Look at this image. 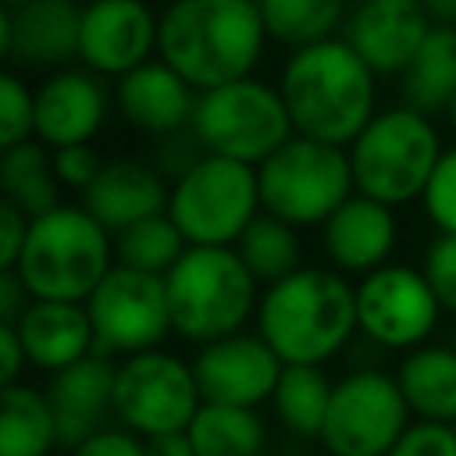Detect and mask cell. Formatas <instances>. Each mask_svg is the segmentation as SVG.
<instances>
[{
    "label": "cell",
    "mask_w": 456,
    "mask_h": 456,
    "mask_svg": "<svg viewBox=\"0 0 456 456\" xmlns=\"http://www.w3.org/2000/svg\"><path fill=\"white\" fill-rule=\"evenodd\" d=\"M267 46L256 0H167L157 25V57L196 93L253 78Z\"/></svg>",
    "instance_id": "obj_1"
},
{
    "label": "cell",
    "mask_w": 456,
    "mask_h": 456,
    "mask_svg": "<svg viewBox=\"0 0 456 456\" xmlns=\"http://www.w3.org/2000/svg\"><path fill=\"white\" fill-rule=\"evenodd\" d=\"M278 93L296 135L338 150H349L378 114V75L342 36L289 53L278 75Z\"/></svg>",
    "instance_id": "obj_2"
},
{
    "label": "cell",
    "mask_w": 456,
    "mask_h": 456,
    "mask_svg": "<svg viewBox=\"0 0 456 456\" xmlns=\"http://www.w3.org/2000/svg\"><path fill=\"white\" fill-rule=\"evenodd\" d=\"M356 331V285L335 267H299L260 292L256 335L285 367H321L338 356Z\"/></svg>",
    "instance_id": "obj_3"
},
{
    "label": "cell",
    "mask_w": 456,
    "mask_h": 456,
    "mask_svg": "<svg viewBox=\"0 0 456 456\" xmlns=\"http://www.w3.org/2000/svg\"><path fill=\"white\" fill-rule=\"evenodd\" d=\"M114 264V235L82 203H61L32 217L25 249L11 271L32 299L89 303Z\"/></svg>",
    "instance_id": "obj_4"
},
{
    "label": "cell",
    "mask_w": 456,
    "mask_h": 456,
    "mask_svg": "<svg viewBox=\"0 0 456 456\" xmlns=\"http://www.w3.org/2000/svg\"><path fill=\"white\" fill-rule=\"evenodd\" d=\"M164 285L175 335L196 346L239 335L260 306V281L235 246H189Z\"/></svg>",
    "instance_id": "obj_5"
},
{
    "label": "cell",
    "mask_w": 456,
    "mask_h": 456,
    "mask_svg": "<svg viewBox=\"0 0 456 456\" xmlns=\"http://www.w3.org/2000/svg\"><path fill=\"white\" fill-rule=\"evenodd\" d=\"M346 153L356 192L395 210L424 196L445 150L431 118L395 103L378 110Z\"/></svg>",
    "instance_id": "obj_6"
},
{
    "label": "cell",
    "mask_w": 456,
    "mask_h": 456,
    "mask_svg": "<svg viewBox=\"0 0 456 456\" xmlns=\"http://www.w3.org/2000/svg\"><path fill=\"white\" fill-rule=\"evenodd\" d=\"M256 185L260 210L292 228L324 224L356 192L349 153L303 135H292L256 167Z\"/></svg>",
    "instance_id": "obj_7"
},
{
    "label": "cell",
    "mask_w": 456,
    "mask_h": 456,
    "mask_svg": "<svg viewBox=\"0 0 456 456\" xmlns=\"http://www.w3.org/2000/svg\"><path fill=\"white\" fill-rule=\"evenodd\" d=\"M207 153L260 167L274 150H281L296 128L285 110L278 86L264 78H239L221 89L196 96L192 125Z\"/></svg>",
    "instance_id": "obj_8"
},
{
    "label": "cell",
    "mask_w": 456,
    "mask_h": 456,
    "mask_svg": "<svg viewBox=\"0 0 456 456\" xmlns=\"http://www.w3.org/2000/svg\"><path fill=\"white\" fill-rule=\"evenodd\" d=\"M256 214V167L214 153L178 178L167 200V217L189 246H235Z\"/></svg>",
    "instance_id": "obj_9"
},
{
    "label": "cell",
    "mask_w": 456,
    "mask_h": 456,
    "mask_svg": "<svg viewBox=\"0 0 456 456\" xmlns=\"http://www.w3.org/2000/svg\"><path fill=\"white\" fill-rule=\"evenodd\" d=\"M203 395L192 374V360L167 349H150L125 356L114 381V420L118 428L153 442L167 435H185L200 413Z\"/></svg>",
    "instance_id": "obj_10"
},
{
    "label": "cell",
    "mask_w": 456,
    "mask_h": 456,
    "mask_svg": "<svg viewBox=\"0 0 456 456\" xmlns=\"http://www.w3.org/2000/svg\"><path fill=\"white\" fill-rule=\"evenodd\" d=\"M410 424L413 413L395 374L381 367H356L335 381L317 442L328 456H388Z\"/></svg>",
    "instance_id": "obj_11"
},
{
    "label": "cell",
    "mask_w": 456,
    "mask_h": 456,
    "mask_svg": "<svg viewBox=\"0 0 456 456\" xmlns=\"http://www.w3.org/2000/svg\"><path fill=\"white\" fill-rule=\"evenodd\" d=\"M86 310L96 331L100 356L150 353V349H160L167 331H175L164 278L125 267V264H114L107 271V278L89 296Z\"/></svg>",
    "instance_id": "obj_12"
},
{
    "label": "cell",
    "mask_w": 456,
    "mask_h": 456,
    "mask_svg": "<svg viewBox=\"0 0 456 456\" xmlns=\"http://www.w3.org/2000/svg\"><path fill=\"white\" fill-rule=\"evenodd\" d=\"M438 317L442 306L420 267L385 264L356 281V328L381 349L413 353L428 346Z\"/></svg>",
    "instance_id": "obj_13"
},
{
    "label": "cell",
    "mask_w": 456,
    "mask_h": 456,
    "mask_svg": "<svg viewBox=\"0 0 456 456\" xmlns=\"http://www.w3.org/2000/svg\"><path fill=\"white\" fill-rule=\"evenodd\" d=\"M281 370L285 363L256 331H239V335L207 342L192 356L200 395L203 403H217V406L256 410L260 403H271L281 381Z\"/></svg>",
    "instance_id": "obj_14"
},
{
    "label": "cell",
    "mask_w": 456,
    "mask_h": 456,
    "mask_svg": "<svg viewBox=\"0 0 456 456\" xmlns=\"http://www.w3.org/2000/svg\"><path fill=\"white\" fill-rule=\"evenodd\" d=\"M160 14L146 0H93L82 4L78 61L100 78H121L157 53Z\"/></svg>",
    "instance_id": "obj_15"
},
{
    "label": "cell",
    "mask_w": 456,
    "mask_h": 456,
    "mask_svg": "<svg viewBox=\"0 0 456 456\" xmlns=\"http://www.w3.org/2000/svg\"><path fill=\"white\" fill-rule=\"evenodd\" d=\"M82 0H32L21 7H0V53L25 71H61L78 61Z\"/></svg>",
    "instance_id": "obj_16"
},
{
    "label": "cell",
    "mask_w": 456,
    "mask_h": 456,
    "mask_svg": "<svg viewBox=\"0 0 456 456\" xmlns=\"http://www.w3.org/2000/svg\"><path fill=\"white\" fill-rule=\"evenodd\" d=\"M431 28L420 0H360L346 14L342 39L374 75H403Z\"/></svg>",
    "instance_id": "obj_17"
},
{
    "label": "cell",
    "mask_w": 456,
    "mask_h": 456,
    "mask_svg": "<svg viewBox=\"0 0 456 456\" xmlns=\"http://www.w3.org/2000/svg\"><path fill=\"white\" fill-rule=\"evenodd\" d=\"M36 93V139L50 150L93 142L110 114V89L89 68H61L43 75Z\"/></svg>",
    "instance_id": "obj_18"
},
{
    "label": "cell",
    "mask_w": 456,
    "mask_h": 456,
    "mask_svg": "<svg viewBox=\"0 0 456 456\" xmlns=\"http://www.w3.org/2000/svg\"><path fill=\"white\" fill-rule=\"evenodd\" d=\"M171 182L150 164V157H110L96 182L82 192V207L110 232H125L146 217L167 214Z\"/></svg>",
    "instance_id": "obj_19"
},
{
    "label": "cell",
    "mask_w": 456,
    "mask_h": 456,
    "mask_svg": "<svg viewBox=\"0 0 456 456\" xmlns=\"http://www.w3.org/2000/svg\"><path fill=\"white\" fill-rule=\"evenodd\" d=\"M399 239L395 210L353 192L324 224L321 249L338 274H370L388 264Z\"/></svg>",
    "instance_id": "obj_20"
},
{
    "label": "cell",
    "mask_w": 456,
    "mask_h": 456,
    "mask_svg": "<svg viewBox=\"0 0 456 456\" xmlns=\"http://www.w3.org/2000/svg\"><path fill=\"white\" fill-rule=\"evenodd\" d=\"M196 96L200 93L178 71H171L160 57L146 61L142 68H135L114 82V107H118L121 121L153 139L189 128Z\"/></svg>",
    "instance_id": "obj_21"
},
{
    "label": "cell",
    "mask_w": 456,
    "mask_h": 456,
    "mask_svg": "<svg viewBox=\"0 0 456 456\" xmlns=\"http://www.w3.org/2000/svg\"><path fill=\"white\" fill-rule=\"evenodd\" d=\"M114 381H118V363L100 353L50 378L46 395L57 417V442L64 449H75L96 431L110 428L107 420L114 417Z\"/></svg>",
    "instance_id": "obj_22"
},
{
    "label": "cell",
    "mask_w": 456,
    "mask_h": 456,
    "mask_svg": "<svg viewBox=\"0 0 456 456\" xmlns=\"http://www.w3.org/2000/svg\"><path fill=\"white\" fill-rule=\"evenodd\" d=\"M25 346L32 367L61 374L96 353V331L86 303H46L32 299L18 324H11Z\"/></svg>",
    "instance_id": "obj_23"
},
{
    "label": "cell",
    "mask_w": 456,
    "mask_h": 456,
    "mask_svg": "<svg viewBox=\"0 0 456 456\" xmlns=\"http://www.w3.org/2000/svg\"><path fill=\"white\" fill-rule=\"evenodd\" d=\"M395 381L417 420L456 424V346H420L399 360Z\"/></svg>",
    "instance_id": "obj_24"
},
{
    "label": "cell",
    "mask_w": 456,
    "mask_h": 456,
    "mask_svg": "<svg viewBox=\"0 0 456 456\" xmlns=\"http://www.w3.org/2000/svg\"><path fill=\"white\" fill-rule=\"evenodd\" d=\"M399 96L410 110L424 118L449 114L456 96V25H435L410 61V68L399 75Z\"/></svg>",
    "instance_id": "obj_25"
},
{
    "label": "cell",
    "mask_w": 456,
    "mask_h": 456,
    "mask_svg": "<svg viewBox=\"0 0 456 456\" xmlns=\"http://www.w3.org/2000/svg\"><path fill=\"white\" fill-rule=\"evenodd\" d=\"M57 445V417L46 388L7 385L0 392V456H50Z\"/></svg>",
    "instance_id": "obj_26"
},
{
    "label": "cell",
    "mask_w": 456,
    "mask_h": 456,
    "mask_svg": "<svg viewBox=\"0 0 456 456\" xmlns=\"http://www.w3.org/2000/svg\"><path fill=\"white\" fill-rule=\"evenodd\" d=\"M0 192L7 203L25 210L28 217H43L53 207H61V178L53 167V150L39 139H28L21 146H11L0 153Z\"/></svg>",
    "instance_id": "obj_27"
},
{
    "label": "cell",
    "mask_w": 456,
    "mask_h": 456,
    "mask_svg": "<svg viewBox=\"0 0 456 456\" xmlns=\"http://www.w3.org/2000/svg\"><path fill=\"white\" fill-rule=\"evenodd\" d=\"M271 43L296 50L335 39L346 25V0H256Z\"/></svg>",
    "instance_id": "obj_28"
},
{
    "label": "cell",
    "mask_w": 456,
    "mask_h": 456,
    "mask_svg": "<svg viewBox=\"0 0 456 456\" xmlns=\"http://www.w3.org/2000/svg\"><path fill=\"white\" fill-rule=\"evenodd\" d=\"M196 456H264L267 428L256 410L203 403L185 431Z\"/></svg>",
    "instance_id": "obj_29"
},
{
    "label": "cell",
    "mask_w": 456,
    "mask_h": 456,
    "mask_svg": "<svg viewBox=\"0 0 456 456\" xmlns=\"http://www.w3.org/2000/svg\"><path fill=\"white\" fill-rule=\"evenodd\" d=\"M235 253L242 256V264L249 267V274L267 289L285 281L289 274H296L303 264V239L299 228L271 217V214H256L253 224L242 232V239L235 242Z\"/></svg>",
    "instance_id": "obj_30"
},
{
    "label": "cell",
    "mask_w": 456,
    "mask_h": 456,
    "mask_svg": "<svg viewBox=\"0 0 456 456\" xmlns=\"http://www.w3.org/2000/svg\"><path fill=\"white\" fill-rule=\"evenodd\" d=\"M331 388H335V381H328V374L321 367L289 363L271 395L278 424L296 438H321V428H324V417L331 406Z\"/></svg>",
    "instance_id": "obj_31"
},
{
    "label": "cell",
    "mask_w": 456,
    "mask_h": 456,
    "mask_svg": "<svg viewBox=\"0 0 456 456\" xmlns=\"http://www.w3.org/2000/svg\"><path fill=\"white\" fill-rule=\"evenodd\" d=\"M185 249H189V242L182 239V232L175 228V221L167 214L146 217V221L114 235V260L118 264L146 271V274H160V278L182 260Z\"/></svg>",
    "instance_id": "obj_32"
},
{
    "label": "cell",
    "mask_w": 456,
    "mask_h": 456,
    "mask_svg": "<svg viewBox=\"0 0 456 456\" xmlns=\"http://www.w3.org/2000/svg\"><path fill=\"white\" fill-rule=\"evenodd\" d=\"M36 139V93L18 71L0 75V150Z\"/></svg>",
    "instance_id": "obj_33"
},
{
    "label": "cell",
    "mask_w": 456,
    "mask_h": 456,
    "mask_svg": "<svg viewBox=\"0 0 456 456\" xmlns=\"http://www.w3.org/2000/svg\"><path fill=\"white\" fill-rule=\"evenodd\" d=\"M420 207L428 221L438 228V235H456V146H449L420 196Z\"/></svg>",
    "instance_id": "obj_34"
},
{
    "label": "cell",
    "mask_w": 456,
    "mask_h": 456,
    "mask_svg": "<svg viewBox=\"0 0 456 456\" xmlns=\"http://www.w3.org/2000/svg\"><path fill=\"white\" fill-rule=\"evenodd\" d=\"M420 274L428 278L442 314H456V235H435L424 246Z\"/></svg>",
    "instance_id": "obj_35"
},
{
    "label": "cell",
    "mask_w": 456,
    "mask_h": 456,
    "mask_svg": "<svg viewBox=\"0 0 456 456\" xmlns=\"http://www.w3.org/2000/svg\"><path fill=\"white\" fill-rule=\"evenodd\" d=\"M207 157L203 142L196 139L192 128H182V132H171L164 139H153V150H150V164L175 185L178 178H185L200 160Z\"/></svg>",
    "instance_id": "obj_36"
},
{
    "label": "cell",
    "mask_w": 456,
    "mask_h": 456,
    "mask_svg": "<svg viewBox=\"0 0 456 456\" xmlns=\"http://www.w3.org/2000/svg\"><path fill=\"white\" fill-rule=\"evenodd\" d=\"M388 456H456V424L413 420Z\"/></svg>",
    "instance_id": "obj_37"
},
{
    "label": "cell",
    "mask_w": 456,
    "mask_h": 456,
    "mask_svg": "<svg viewBox=\"0 0 456 456\" xmlns=\"http://www.w3.org/2000/svg\"><path fill=\"white\" fill-rule=\"evenodd\" d=\"M53 167H57L61 185L82 196V192L96 182V175H100V167H103V157L96 153L93 142L64 146V150H53Z\"/></svg>",
    "instance_id": "obj_38"
},
{
    "label": "cell",
    "mask_w": 456,
    "mask_h": 456,
    "mask_svg": "<svg viewBox=\"0 0 456 456\" xmlns=\"http://www.w3.org/2000/svg\"><path fill=\"white\" fill-rule=\"evenodd\" d=\"M71 456H150L146 438L125 431V428H103L82 445L71 449Z\"/></svg>",
    "instance_id": "obj_39"
},
{
    "label": "cell",
    "mask_w": 456,
    "mask_h": 456,
    "mask_svg": "<svg viewBox=\"0 0 456 456\" xmlns=\"http://www.w3.org/2000/svg\"><path fill=\"white\" fill-rule=\"evenodd\" d=\"M28 224H32V217L25 210L0 200V271H11L18 264L25 239H28Z\"/></svg>",
    "instance_id": "obj_40"
},
{
    "label": "cell",
    "mask_w": 456,
    "mask_h": 456,
    "mask_svg": "<svg viewBox=\"0 0 456 456\" xmlns=\"http://www.w3.org/2000/svg\"><path fill=\"white\" fill-rule=\"evenodd\" d=\"M28 367V356H25V346L18 338V331L11 324H0V385H18L21 370Z\"/></svg>",
    "instance_id": "obj_41"
},
{
    "label": "cell",
    "mask_w": 456,
    "mask_h": 456,
    "mask_svg": "<svg viewBox=\"0 0 456 456\" xmlns=\"http://www.w3.org/2000/svg\"><path fill=\"white\" fill-rule=\"evenodd\" d=\"M32 306V296L18 281L14 271H0V324H18L21 314Z\"/></svg>",
    "instance_id": "obj_42"
},
{
    "label": "cell",
    "mask_w": 456,
    "mask_h": 456,
    "mask_svg": "<svg viewBox=\"0 0 456 456\" xmlns=\"http://www.w3.org/2000/svg\"><path fill=\"white\" fill-rule=\"evenodd\" d=\"M146 445H150V456H196L185 435H167V438H153V442H146Z\"/></svg>",
    "instance_id": "obj_43"
},
{
    "label": "cell",
    "mask_w": 456,
    "mask_h": 456,
    "mask_svg": "<svg viewBox=\"0 0 456 456\" xmlns=\"http://www.w3.org/2000/svg\"><path fill=\"white\" fill-rule=\"evenodd\" d=\"M431 25H456V0H420Z\"/></svg>",
    "instance_id": "obj_44"
},
{
    "label": "cell",
    "mask_w": 456,
    "mask_h": 456,
    "mask_svg": "<svg viewBox=\"0 0 456 456\" xmlns=\"http://www.w3.org/2000/svg\"><path fill=\"white\" fill-rule=\"evenodd\" d=\"M445 118H449V125H452V132H456V96H452V107H449V114H445Z\"/></svg>",
    "instance_id": "obj_45"
},
{
    "label": "cell",
    "mask_w": 456,
    "mask_h": 456,
    "mask_svg": "<svg viewBox=\"0 0 456 456\" xmlns=\"http://www.w3.org/2000/svg\"><path fill=\"white\" fill-rule=\"evenodd\" d=\"M21 4H32V0H0V7H21Z\"/></svg>",
    "instance_id": "obj_46"
},
{
    "label": "cell",
    "mask_w": 456,
    "mask_h": 456,
    "mask_svg": "<svg viewBox=\"0 0 456 456\" xmlns=\"http://www.w3.org/2000/svg\"><path fill=\"white\" fill-rule=\"evenodd\" d=\"M82 4H93V0H82Z\"/></svg>",
    "instance_id": "obj_47"
},
{
    "label": "cell",
    "mask_w": 456,
    "mask_h": 456,
    "mask_svg": "<svg viewBox=\"0 0 456 456\" xmlns=\"http://www.w3.org/2000/svg\"><path fill=\"white\" fill-rule=\"evenodd\" d=\"M356 4H360V0H356Z\"/></svg>",
    "instance_id": "obj_48"
}]
</instances>
